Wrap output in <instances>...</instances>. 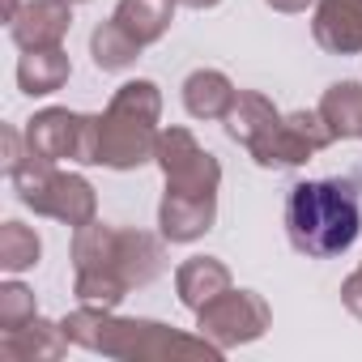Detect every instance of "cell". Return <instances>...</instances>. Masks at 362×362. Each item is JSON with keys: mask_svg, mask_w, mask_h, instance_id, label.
<instances>
[{"mask_svg": "<svg viewBox=\"0 0 362 362\" xmlns=\"http://www.w3.org/2000/svg\"><path fill=\"white\" fill-rule=\"evenodd\" d=\"M158 119H162V94L149 77L124 81L103 115H86L81 153L86 166H111V170H136L158 153Z\"/></svg>", "mask_w": 362, "mask_h": 362, "instance_id": "6da1fadb", "label": "cell"}, {"mask_svg": "<svg viewBox=\"0 0 362 362\" xmlns=\"http://www.w3.org/2000/svg\"><path fill=\"white\" fill-rule=\"evenodd\" d=\"M362 230L358 179H303L286 197V235L298 256L328 260L354 247Z\"/></svg>", "mask_w": 362, "mask_h": 362, "instance_id": "7a4b0ae2", "label": "cell"}, {"mask_svg": "<svg viewBox=\"0 0 362 362\" xmlns=\"http://www.w3.org/2000/svg\"><path fill=\"white\" fill-rule=\"evenodd\" d=\"M60 324L73 345L103 358H222L226 354L209 337H188L158 320H124L111 315L107 307H86V303Z\"/></svg>", "mask_w": 362, "mask_h": 362, "instance_id": "3957f363", "label": "cell"}, {"mask_svg": "<svg viewBox=\"0 0 362 362\" xmlns=\"http://www.w3.org/2000/svg\"><path fill=\"white\" fill-rule=\"evenodd\" d=\"M9 179H13V192H18V201L26 209H35L43 218H56V222H64L73 230L94 222V214H98V197L90 188V179L56 170V162H47V158L26 153L22 166Z\"/></svg>", "mask_w": 362, "mask_h": 362, "instance_id": "277c9868", "label": "cell"}, {"mask_svg": "<svg viewBox=\"0 0 362 362\" xmlns=\"http://www.w3.org/2000/svg\"><path fill=\"white\" fill-rule=\"evenodd\" d=\"M115 226L107 222H86L73 230V294L86 307H107L115 311L124 303V294L132 290L128 277L119 273V256H115Z\"/></svg>", "mask_w": 362, "mask_h": 362, "instance_id": "5b68a950", "label": "cell"}, {"mask_svg": "<svg viewBox=\"0 0 362 362\" xmlns=\"http://www.w3.org/2000/svg\"><path fill=\"white\" fill-rule=\"evenodd\" d=\"M273 324L269 303L256 290H226L218 294L205 311H197V328L201 337H209L218 349H235L247 341H260Z\"/></svg>", "mask_w": 362, "mask_h": 362, "instance_id": "8992f818", "label": "cell"}, {"mask_svg": "<svg viewBox=\"0 0 362 362\" xmlns=\"http://www.w3.org/2000/svg\"><path fill=\"white\" fill-rule=\"evenodd\" d=\"M153 162L166 175V192H218L222 166L188 128H162Z\"/></svg>", "mask_w": 362, "mask_h": 362, "instance_id": "52a82bcc", "label": "cell"}, {"mask_svg": "<svg viewBox=\"0 0 362 362\" xmlns=\"http://www.w3.org/2000/svg\"><path fill=\"white\" fill-rule=\"evenodd\" d=\"M332 141H337V132L328 128V119L320 115V107L315 111H294V115H281L277 132L260 149H252V158L260 166H303L307 158H315Z\"/></svg>", "mask_w": 362, "mask_h": 362, "instance_id": "ba28073f", "label": "cell"}, {"mask_svg": "<svg viewBox=\"0 0 362 362\" xmlns=\"http://www.w3.org/2000/svg\"><path fill=\"white\" fill-rule=\"evenodd\" d=\"M69 30H73V0H26L9 22V39L22 52L64 47Z\"/></svg>", "mask_w": 362, "mask_h": 362, "instance_id": "9c48e42d", "label": "cell"}, {"mask_svg": "<svg viewBox=\"0 0 362 362\" xmlns=\"http://www.w3.org/2000/svg\"><path fill=\"white\" fill-rule=\"evenodd\" d=\"M81 132H86V115L81 111H69V107H47L39 115L26 119V149L35 158H47V162H64L81 153Z\"/></svg>", "mask_w": 362, "mask_h": 362, "instance_id": "30bf717a", "label": "cell"}, {"mask_svg": "<svg viewBox=\"0 0 362 362\" xmlns=\"http://www.w3.org/2000/svg\"><path fill=\"white\" fill-rule=\"evenodd\" d=\"M218 222V192H166L158 205V226L166 243H197Z\"/></svg>", "mask_w": 362, "mask_h": 362, "instance_id": "8fae6325", "label": "cell"}, {"mask_svg": "<svg viewBox=\"0 0 362 362\" xmlns=\"http://www.w3.org/2000/svg\"><path fill=\"white\" fill-rule=\"evenodd\" d=\"M311 35L332 56H358L362 52V0H315Z\"/></svg>", "mask_w": 362, "mask_h": 362, "instance_id": "7c38bea8", "label": "cell"}, {"mask_svg": "<svg viewBox=\"0 0 362 362\" xmlns=\"http://www.w3.org/2000/svg\"><path fill=\"white\" fill-rule=\"evenodd\" d=\"M69 345L73 341H69L64 324H52L43 315H35L26 328L0 332V358L5 362H52V358H64Z\"/></svg>", "mask_w": 362, "mask_h": 362, "instance_id": "4fadbf2b", "label": "cell"}, {"mask_svg": "<svg viewBox=\"0 0 362 362\" xmlns=\"http://www.w3.org/2000/svg\"><path fill=\"white\" fill-rule=\"evenodd\" d=\"M222 124H226V136L252 153V149H260V145L277 132L281 111L273 107V98H264V94H256V90H239V98H235V107L226 111Z\"/></svg>", "mask_w": 362, "mask_h": 362, "instance_id": "5bb4252c", "label": "cell"}, {"mask_svg": "<svg viewBox=\"0 0 362 362\" xmlns=\"http://www.w3.org/2000/svg\"><path fill=\"white\" fill-rule=\"evenodd\" d=\"M175 290L188 311H205L218 294L230 290V269L218 256H192L175 269Z\"/></svg>", "mask_w": 362, "mask_h": 362, "instance_id": "9a60e30c", "label": "cell"}, {"mask_svg": "<svg viewBox=\"0 0 362 362\" xmlns=\"http://www.w3.org/2000/svg\"><path fill=\"white\" fill-rule=\"evenodd\" d=\"M73 77V60L64 47H43V52H22L18 60V86L30 98H47L56 90H64V81Z\"/></svg>", "mask_w": 362, "mask_h": 362, "instance_id": "2e32d148", "label": "cell"}, {"mask_svg": "<svg viewBox=\"0 0 362 362\" xmlns=\"http://www.w3.org/2000/svg\"><path fill=\"white\" fill-rule=\"evenodd\" d=\"M235 98H239V90L218 69H197L184 81V107H188L192 119H226V111L235 107Z\"/></svg>", "mask_w": 362, "mask_h": 362, "instance_id": "e0dca14e", "label": "cell"}, {"mask_svg": "<svg viewBox=\"0 0 362 362\" xmlns=\"http://www.w3.org/2000/svg\"><path fill=\"white\" fill-rule=\"evenodd\" d=\"M115 256H119V269L128 277V286H149L153 277H162L166 269V247L162 239L145 235V230H119L115 235Z\"/></svg>", "mask_w": 362, "mask_h": 362, "instance_id": "ac0fdd59", "label": "cell"}, {"mask_svg": "<svg viewBox=\"0 0 362 362\" xmlns=\"http://www.w3.org/2000/svg\"><path fill=\"white\" fill-rule=\"evenodd\" d=\"M170 18H175V0H119L111 13V22H119L141 47L158 43L170 30Z\"/></svg>", "mask_w": 362, "mask_h": 362, "instance_id": "d6986e66", "label": "cell"}, {"mask_svg": "<svg viewBox=\"0 0 362 362\" xmlns=\"http://www.w3.org/2000/svg\"><path fill=\"white\" fill-rule=\"evenodd\" d=\"M320 115L337 136H358L362 141V81H337L320 98Z\"/></svg>", "mask_w": 362, "mask_h": 362, "instance_id": "ffe728a7", "label": "cell"}, {"mask_svg": "<svg viewBox=\"0 0 362 362\" xmlns=\"http://www.w3.org/2000/svg\"><path fill=\"white\" fill-rule=\"evenodd\" d=\"M90 56H94V69H98V73H124V69L136 64L141 43H136L119 22H103V26L90 35Z\"/></svg>", "mask_w": 362, "mask_h": 362, "instance_id": "44dd1931", "label": "cell"}, {"mask_svg": "<svg viewBox=\"0 0 362 362\" xmlns=\"http://www.w3.org/2000/svg\"><path fill=\"white\" fill-rule=\"evenodd\" d=\"M39 256H43V243L26 222H5L0 226V269L5 273H26V269L39 264Z\"/></svg>", "mask_w": 362, "mask_h": 362, "instance_id": "7402d4cb", "label": "cell"}, {"mask_svg": "<svg viewBox=\"0 0 362 362\" xmlns=\"http://www.w3.org/2000/svg\"><path fill=\"white\" fill-rule=\"evenodd\" d=\"M35 315H39V307H35V290L30 286H22V281H5V286H0V332L26 328Z\"/></svg>", "mask_w": 362, "mask_h": 362, "instance_id": "603a6c76", "label": "cell"}, {"mask_svg": "<svg viewBox=\"0 0 362 362\" xmlns=\"http://www.w3.org/2000/svg\"><path fill=\"white\" fill-rule=\"evenodd\" d=\"M0 141H5V162H0V166H5V175H13V170L22 166V158L30 153V149H22V145H26V132L5 128V132H0Z\"/></svg>", "mask_w": 362, "mask_h": 362, "instance_id": "cb8c5ba5", "label": "cell"}, {"mask_svg": "<svg viewBox=\"0 0 362 362\" xmlns=\"http://www.w3.org/2000/svg\"><path fill=\"white\" fill-rule=\"evenodd\" d=\"M341 303H345V307L362 320V269L345 277V286H341Z\"/></svg>", "mask_w": 362, "mask_h": 362, "instance_id": "d4e9b609", "label": "cell"}, {"mask_svg": "<svg viewBox=\"0 0 362 362\" xmlns=\"http://www.w3.org/2000/svg\"><path fill=\"white\" fill-rule=\"evenodd\" d=\"M269 9H277V13H303L307 5H315V0H264Z\"/></svg>", "mask_w": 362, "mask_h": 362, "instance_id": "484cf974", "label": "cell"}, {"mask_svg": "<svg viewBox=\"0 0 362 362\" xmlns=\"http://www.w3.org/2000/svg\"><path fill=\"white\" fill-rule=\"evenodd\" d=\"M175 5H184V9H218L222 0H175Z\"/></svg>", "mask_w": 362, "mask_h": 362, "instance_id": "4316f807", "label": "cell"}, {"mask_svg": "<svg viewBox=\"0 0 362 362\" xmlns=\"http://www.w3.org/2000/svg\"><path fill=\"white\" fill-rule=\"evenodd\" d=\"M26 5V0H5V22H13V13Z\"/></svg>", "mask_w": 362, "mask_h": 362, "instance_id": "83f0119b", "label": "cell"}, {"mask_svg": "<svg viewBox=\"0 0 362 362\" xmlns=\"http://www.w3.org/2000/svg\"><path fill=\"white\" fill-rule=\"evenodd\" d=\"M73 5H86V0H73Z\"/></svg>", "mask_w": 362, "mask_h": 362, "instance_id": "f1b7e54d", "label": "cell"}]
</instances>
